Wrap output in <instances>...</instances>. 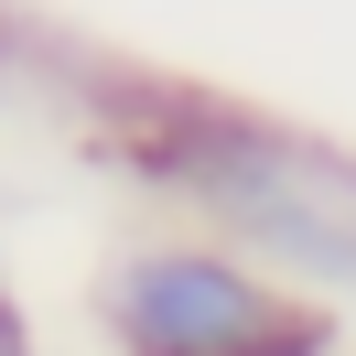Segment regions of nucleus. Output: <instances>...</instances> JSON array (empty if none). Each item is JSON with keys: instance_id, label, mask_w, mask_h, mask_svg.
Segmentation results:
<instances>
[{"instance_id": "nucleus-1", "label": "nucleus", "mask_w": 356, "mask_h": 356, "mask_svg": "<svg viewBox=\"0 0 356 356\" xmlns=\"http://www.w3.org/2000/svg\"><path fill=\"white\" fill-rule=\"evenodd\" d=\"M108 313L140 356H302L313 346V324H291L259 281H238L227 259H195V248L130 259Z\"/></svg>"}, {"instance_id": "nucleus-2", "label": "nucleus", "mask_w": 356, "mask_h": 356, "mask_svg": "<svg viewBox=\"0 0 356 356\" xmlns=\"http://www.w3.org/2000/svg\"><path fill=\"white\" fill-rule=\"evenodd\" d=\"M0 356H33V334H22V313H11V291H0Z\"/></svg>"}]
</instances>
